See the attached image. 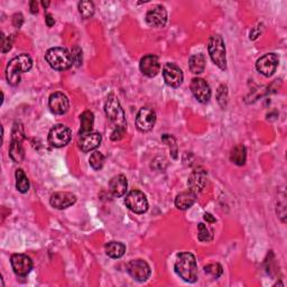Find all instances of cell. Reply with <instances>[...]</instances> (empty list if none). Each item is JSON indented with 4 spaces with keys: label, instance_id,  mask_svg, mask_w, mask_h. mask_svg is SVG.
<instances>
[{
    "label": "cell",
    "instance_id": "cell-24",
    "mask_svg": "<svg viewBox=\"0 0 287 287\" xmlns=\"http://www.w3.org/2000/svg\"><path fill=\"white\" fill-rule=\"evenodd\" d=\"M23 141H16L12 140L9 147V156L13 159L15 163H20L23 162L25 157V151L23 147Z\"/></svg>",
    "mask_w": 287,
    "mask_h": 287
},
{
    "label": "cell",
    "instance_id": "cell-14",
    "mask_svg": "<svg viewBox=\"0 0 287 287\" xmlns=\"http://www.w3.org/2000/svg\"><path fill=\"white\" fill-rule=\"evenodd\" d=\"M191 91L201 103H206L211 98V89L206 81L201 78H194L191 82Z\"/></svg>",
    "mask_w": 287,
    "mask_h": 287
},
{
    "label": "cell",
    "instance_id": "cell-29",
    "mask_svg": "<svg viewBox=\"0 0 287 287\" xmlns=\"http://www.w3.org/2000/svg\"><path fill=\"white\" fill-rule=\"evenodd\" d=\"M79 13L84 19L91 18L94 14V5L92 2H80Z\"/></svg>",
    "mask_w": 287,
    "mask_h": 287
},
{
    "label": "cell",
    "instance_id": "cell-28",
    "mask_svg": "<svg viewBox=\"0 0 287 287\" xmlns=\"http://www.w3.org/2000/svg\"><path fill=\"white\" fill-rule=\"evenodd\" d=\"M198 238L202 242H209L213 239V230L204 223H199L198 226Z\"/></svg>",
    "mask_w": 287,
    "mask_h": 287
},
{
    "label": "cell",
    "instance_id": "cell-21",
    "mask_svg": "<svg viewBox=\"0 0 287 287\" xmlns=\"http://www.w3.org/2000/svg\"><path fill=\"white\" fill-rule=\"evenodd\" d=\"M196 193H194L193 191H185V192L180 193L176 198H175V205L180 210H188L191 206L194 204V202L196 201Z\"/></svg>",
    "mask_w": 287,
    "mask_h": 287
},
{
    "label": "cell",
    "instance_id": "cell-18",
    "mask_svg": "<svg viewBox=\"0 0 287 287\" xmlns=\"http://www.w3.org/2000/svg\"><path fill=\"white\" fill-rule=\"evenodd\" d=\"M77 202V196L70 192H56L52 194L50 203L53 208L63 210L73 205Z\"/></svg>",
    "mask_w": 287,
    "mask_h": 287
},
{
    "label": "cell",
    "instance_id": "cell-39",
    "mask_svg": "<svg viewBox=\"0 0 287 287\" xmlns=\"http://www.w3.org/2000/svg\"><path fill=\"white\" fill-rule=\"evenodd\" d=\"M29 7H30L31 14H37V12H39V4H37L36 2H30Z\"/></svg>",
    "mask_w": 287,
    "mask_h": 287
},
{
    "label": "cell",
    "instance_id": "cell-8",
    "mask_svg": "<svg viewBox=\"0 0 287 287\" xmlns=\"http://www.w3.org/2000/svg\"><path fill=\"white\" fill-rule=\"evenodd\" d=\"M127 272L134 279L138 281H145L151 276V267L145 260L134 259L127 265Z\"/></svg>",
    "mask_w": 287,
    "mask_h": 287
},
{
    "label": "cell",
    "instance_id": "cell-27",
    "mask_svg": "<svg viewBox=\"0 0 287 287\" xmlns=\"http://www.w3.org/2000/svg\"><path fill=\"white\" fill-rule=\"evenodd\" d=\"M16 189L19 191L20 193H27L29 190V181L26 176L23 169H17L16 171Z\"/></svg>",
    "mask_w": 287,
    "mask_h": 287
},
{
    "label": "cell",
    "instance_id": "cell-25",
    "mask_svg": "<svg viewBox=\"0 0 287 287\" xmlns=\"http://www.w3.org/2000/svg\"><path fill=\"white\" fill-rule=\"evenodd\" d=\"M246 158H247V152H246V147L243 145H237L230 153V161L236 164V165H244L246 163Z\"/></svg>",
    "mask_w": 287,
    "mask_h": 287
},
{
    "label": "cell",
    "instance_id": "cell-17",
    "mask_svg": "<svg viewBox=\"0 0 287 287\" xmlns=\"http://www.w3.org/2000/svg\"><path fill=\"white\" fill-rule=\"evenodd\" d=\"M50 109L55 115H64L70 107V102L66 95L63 92H54L51 94L49 100Z\"/></svg>",
    "mask_w": 287,
    "mask_h": 287
},
{
    "label": "cell",
    "instance_id": "cell-4",
    "mask_svg": "<svg viewBox=\"0 0 287 287\" xmlns=\"http://www.w3.org/2000/svg\"><path fill=\"white\" fill-rule=\"evenodd\" d=\"M45 60L50 66L57 71L68 70L73 65L71 53L63 47H53L46 52Z\"/></svg>",
    "mask_w": 287,
    "mask_h": 287
},
{
    "label": "cell",
    "instance_id": "cell-20",
    "mask_svg": "<svg viewBox=\"0 0 287 287\" xmlns=\"http://www.w3.org/2000/svg\"><path fill=\"white\" fill-rule=\"evenodd\" d=\"M206 183H208V177L203 171H195L189 177V188L196 194L203 191Z\"/></svg>",
    "mask_w": 287,
    "mask_h": 287
},
{
    "label": "cell",
    "instance_id": "cell-12",
    "mask_svg": "<svg viewBox=\"0 0 287 287\" xmlns=\"http://www.w3.org/2000/svg\"><path fill=\"white\" fill-rule=\"evenodd\" d=\"M146 22L152 27L161 28L167 23V12L162 5H156L148 10L146 14Z\"/></svg>",
    "mask_w": 287,
    "mask_h": 287
},
{
    "label": "cell",
    "instance_id": "cell-1",
    "mask_svg": "<svg viewBox=\"0 0 287 287\" xmlns=\"http://www.w3.org/2000/svg\"><path fill=\"white\" fill-rule=\"evenodd\" d=\"M174 268L180 277L188 283H195L198 280V264H196V259L193 254H178L176 260H175Z\"/></svg>",
    "mask_w": 287,
    "mask_h": 287
},
{
    "label": "cell",
    "instance_id": "cell-36",
    "mask_svg": "<svg viewBox=\"0 0 287 287\" xmlns=\"http://www.w3.org/2000/svg\"><path fill=\"white\" fill-rule=\"evenodd\" d=\"M125 132H126L125 129H115L113 131V134H111V140L117 141V140L122 139L125 136Z\"/></svg>",
    "mask_w": 287,
    "mask_h": 287
},
{
    "label": "cell",
    "instance_id": "cell-13",
    "mask_svg": "<svg viewBox=\"0 0 287 287\" xmlns=\"http://www.w3.org/2000/svg\"><path fill=\"white\" fill-rule=\"evenodd\" d=\"M163 77L167 86L172 88H178L183 82V72L174 63H166L163 68Z\"/></svg>",
    "mask_w": 287,
    "mask_h": 287
},
{
    "label": "cell",
    "instance_id": "cell-31",
    "mask_svg": "<svg viewBox=\"0 0 287 287\" xmlns=\"http://www.w3.org/2000/svg\"><path fill=\"white\" fill-rule=\"evenodd\" d=\"M204 273L212 276L213 278H219L223 273V269L219 264H209L204 267Z\"/></svg>",
    "mask_w": 287,
    "mask_h": 287
},
{
    "label": "cell",
    "instance_id": "cell-9",
    "mask_svg": "<svg viewBox=\"0 0 287 287\" xmlns=\"http://www.w3.org/2000/svg\"><path fill=\"white\" fill-rule=\"evenodd\" d=\"M279 63V58L275 53H268L265 54L256 63V68L259 73H262L265 77H272L277 70Z\"/></svg>",
    "mask_w": 287,
    "mask_h": 287
},
{
    "label": "cell",
    "instance_id": "cell-34",
    "mask_svg": "<svg viewBox=\"0 0 287 287\" xmlns=\"http://www.w3.org/2000/svg\"><path fill=\"white\" fill-rule=\"evenodd\" d=\"M71 56H72V61L73 64L76 66H81L82 61H83V56H82V50L80 49L79 46H74L71 52Z\"/></svg>",
    "mask_w": 287,
    "mask_h": 287
},
{
    "label": "cell",
    "instance_id": "cell-30",
    "mask_svg": "<svg viewBox=\"0 0 287 287\" xmlns=\"http://www.w3.org/2000/svg\"><path fill=\"white\" fill-rule=\"evenodd\" d=\"M90 165L95 171H100L104 165V156L100 152H94L90 156Z\"/></svg>",
    "mask_w": 287,
    "mask_h": 287
},
{
    "label": "cell",
    "instance_id": "cell-37",
    "mask_svg": "<svg viewBox=\"0 0 287 287\" xmlns=\"http://www.w3.org/2000/svg\"><path fill=\"white\" fill-rule=\"evenodd\" d=\"M23 23H24V17H23L22 14H16V15H14V17H13V25L15 26V27L20 28V27H22Z\"/></svg>",
    "mask_w": 287,
    "mask_h": 287
},
{
    "label": "cell",
    "instance_id": "cell-5",
    "mask_svg": "<svg viewBox=\"0 0 287 287\" xmlns=\"http://www.w3.org/2000/svg\"><path fill=\"white\" fill-rule=\"evenodd\" d=\"M209 54L211 60L213 61L214 64L221 68L226 70L227 68V55H226V46L222 37L220 35H212L209 40L208 45Z\"/></svg>",
    "mask_w": 287,
    "mask_h": 287
},
{
    "label": "cell",
    "instance_id": "cell-38",
    "mask_svg": "<svg viewBox=\"0 0 287 287\" xmlns=\"http://www.w3.org/2000/svg\"><path fill=\"white\" fill-rule=\"evenodd\" d=\"M45 22H46V25L49 26V27H52V26L55 24V20H54V18H53V16L51 14L45 15Z\"/></svg>",
    "mask_w": 287,
    "mask_h": 287
},
{
    "label": "cell",
    "instance_id": "cell-22",
    "mask_svg": "<svg viewBox=\"0 0 287 287\" xmlns=\"http://www.w3.org/2000/svg\"><path fill=\"white\" fill-rule=\"evenodd\" d=\"M126 253V246L119 241H110L105 244V254L109 257L118 259L124 256Z\"/></svg>",
    "mask_w": 287,
    "mask_h": 287
},
{
    "label": "cell",
    "instance_id": "cell-6",
    "mask_svg": "<svg viewBox=\"0 0 287 287\" xmlns=\"http://www.w3.org/2000/svg\"><path fill=\"white\" fill-rule=\"evenodd\" d=\"M71 137H72L71 129L68 128V127H66L65 125L58 124V125H55L50 130L49 142L53 147L61 148V147L66 146L67 144L70 142Z\"/></svg>",
    "mask_w": 287,
    "mask_h": 287
},
{
    "label": "cell",
    "instance_id": "cell-3",
    "mask_svg": "<svg viewBox=\"0 0 287 287\" xmlns=\"http://www.w3.org/2000/svg\"><path fill=\"white\" fill-rule=\"evenodd\" d=\"M104 113L107 118L114 125L115 129H125L127 128V122L124 109L121 108L119 100L117 99L114 93L108 95L107 101L104 104Z\"/></svg>",
    "mask_w": 287,
    "mask_h": 287
},
{
    "label": "cell",
    "instance_id": "cell-23",
    "mask_svg": "<svg viewBox=\"0 0 287 287\" xmlns=\"http://www.w3.org/2000/svg\"><path fill=\"white\" fill-rule=\"evenodd\" d=\"M189 67L192 73L201 74L205 70V57L203 54H194L190 57L189 60Z\"/></svg>",
    "mask_w": 287,
    "mask_h": 287
},
{
    "label": "cell",
    "instance_id": "cell-16",
    "mask_svg": "<svg viewBox=\"0 0 287 287\" xmlns=\"http://www.w3.org/2000/svg\"><path fill=\"white\" fill-rule=\"evenodd\" d=\"M102 141V137L98 132H84V134H80L79 138V147L84 153H89L91 151L97 150L101 145Z\"/></svg>",
    "mask_w": 287,
    "mask_h": 287
},
{
    "label": "cell",
    "instance_id": "cell-41",
    "mask_svg": "<svg viewBox=\"0 0 287 287\" xmlns=\"http://www.w3.org/2000/svg\"><path fill=\"white\" fill-rule=\"evenodd\" d=\"M42 6H43L44 8H47V7L50 6V2H46V3H45V2H42Z\"/></svg>",
    "mask_w": 287,
    "mask_h": 287
},
{
    "label": "cell",
    "instance_id": "cell-35",
    "mask_svg": "<svg viewBox=\"0 0 287 287\" xmlns=\"http://www.w3.org/2000/svg\"><path fill=\"white\" fill-rule=\"evenodd\" d=\"M217 98H218V101H219L221 107L225 108L227 105V102H228V89H227L226 86H220L219 90H218Z\"/></svg>",
    "mask_w": 287,
    "mask_h": 287
},
{
    "label": "cell",
    "instance_id": "cell-11",
    "mask_svg": "<svg viewBox=\"0 0 287 287\" xmlns=\"http://www.w3.org/2000/svg\"><path fill=\"white\" fill-rule=\"evenodd\" d=\"M10 263H12L14 273L17 276H20V277L27 276L33 269V260L23 254L13 255L12 258H10Z\"/></svg>",
    "mask_w": 287,
    "mask_h": 287
},
{
    "label": "cell",
    "instance_id": "cell-10",
    "mask_svg": "<svg viewBox=\"0 0 287 287\" xmlns=\"http://www.w3.org/2000/svg\"><path fill=\"white\" fill-rule=\"evenodd\" d=\"M156 122V114L152 108L144 107L139 110L136 118V127L141 132L151 131Z\"/></svg>",
    "mask_w": 287,
    "mask_h": 287
},
{
    "label": "cell",
    "instance_id": "cell-7",
    "mask_svg": "<svg viewBox=\"0 0 287 287\" xmlns=\"http://www.w3.org/2000/svg\"><path fill=\"white\" fill-rule=\"evenodd\" d=\"M125 203L129 210L138 214L145 213L148 210V201L146 199V195L138 190H134L128 193V195L126 196Z\"/></svg>",
    "mask_w": 287,
    "mask_h": 287
},
{
    "label": "cell",
    "instance_id": "cell-19",
    "mask_svg": "<svg viewBox=\"0 0 287 287\" xmlns=\"http://www.w3.org/2000/svg\"><path fill=\"white\" fill-rule=\"evenodd\" d=\"M127 188H128L127 178L121 174L116 175L109 182V190L115 198H121V196H124L127 192Z\"/></svg>",
    "mask_w": 287,
    "mask_h": 287
},
{
    "label": "cell",
    "instance_id": "cell-2",
    "mask_svg": "<svg viewBox=\"0 0 287 287\" xmlns=\"http://www.w3.org/2000/svg\"><path fill=\"white\" fill-rule=\"evenodd\" d=\"M33 66V61L29 55L20 54L9 62L6 68V78L10 86H17L20 82V76L28 72Z\"/></svg>",
    "mask_w": 287,
    "mask_h": 287
},
{
    "label": "cell",
    "instance_id": "cell-40",
    "mask_svg": "<svg viewBox=\"0 0 287 287\" xmlns=\"http://www.w3.org/2000/svg\"><path fill=\"white\" fill-rule=\"evenodd\" d=\"M204 220L206 222H209V223H214L217 220H216V218L214 217H212V214L210 213H204Z\"/></svg>",
    "mask_w": 287,
    "mask_h": 287
},
{
    "label": "cell",
    "instance_id": "cell-32",
    "mask_svg": "<svg viewBox=\"0 0 287 287\" xmlns=\"http://www.w3.org/2000/svg\"><path fill=\"white\" fill-rule=\"evenodd\" d=\"M24 138H25V131L23 125L20 124V122H16L12 131V140L23 141Z\"/></svg>",
    "mask_w": 287,
    "mask_h": 287
},
{
    "label": "cell",
    "instance_id": "cell-33",
    "mask_svg": "<svg viewBox=\"0 0 287 287\" xmlns=\"http://www.w3.org/2000/svg\"><path fill=\"white\" fill-rule=\"evenodd\" d=\"M15 41V35H8L5 36L4 34L2 35V52L7 53L12 50L13 44Z\"/></svg>",
    "mask_w": 287,
    "mask_h": 287
},
{
    "label": "cell",
    "instance_id": "cell-26",
    "mask_svg": "<svg viewBox=\"0 0 287 287\" xmlns=\"http://www.w3.org/2000/svg\"><path fill=\"white\" fill-rule=\"evenodd\" d=\"M80 122H81V128H80V134H84V132H90L93 129L94 125V116L91 111H84V113L80 116Z\"/></svg>",
    "mask_w": 287,
    "mask_h": 287
},
{
    "label": "cell",
    "instance_id": "cell-15",
    "mask_svg": "<svg viewBox=\"0 0 287 287\" xmlns=\"http://www.w3.org/2000/svg\"><path fill=\"white\" fill-rule=\"evenodd\" d=\"M139 68L144 76L148 78H154L161 71V63H159L158 57L156 55L148 54L144 56L140 60Z\"/></svg>",
    "mask_w": 287,
    "mask_h": 287
}]
</instances>
